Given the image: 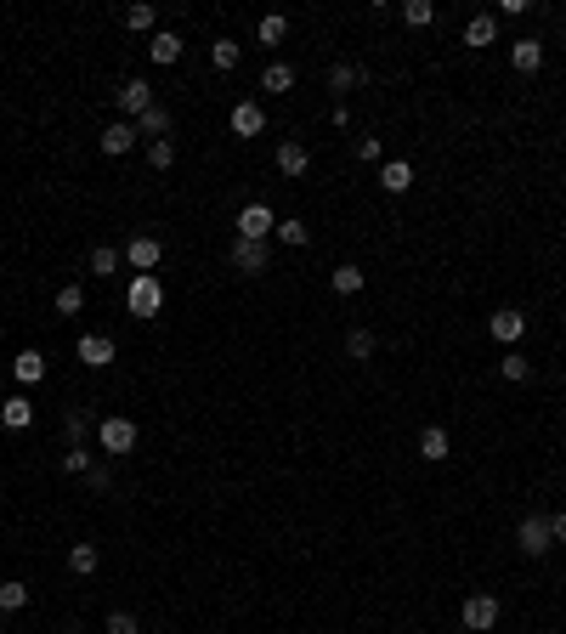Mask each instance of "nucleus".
I'll return each instance as SVG.
<instances>
[{
	"instance_id": "nucleus-1",
	"label": "nucleus",
	"mask_w": 566,
	"mask_h": 634,
	"mask_svg": "<svg viewBox=\"0 0 566 634\" xmlns=\"http://www.w3.org/2000/svg\"><path fill=\"white\" fill-rule=\"evenodd\" d=\"M125 306H131V317H159L164 312V284L153 272H136L131 289H125Z\"/></svg>"
},
{
	"instance_id": "nucleus-2",
	"label": "nucleus",
	"mask_w": 566,
	"mask_h": 634,
	"mask_svg": "<svg viewBox=\"0 0 566 634\" xmlns=\"http://www.w3.org/2000/svg\"><path fill=\"white\" fill-rule=\"evenodd\" d=\"M97 442H102V453H131L136 448V419H125V414L97 419Z\"/></svg>"
},
{
	"instance_id": "nucleus-3",
	"label": "nucleus",
	"mask_w": 566,
	"mask_h": 634,
	"mask_svg": "<svg viewBox=\"0 0 566 634\" xmlns=\"http://www.w3.org/2000/svg\"><path fill=\"white\" fill-rule=\"evenodd\" d=\"M515 544H521V555H550V544H555V533H550V516H527L515 527Z\"/></svg>"
},
{
	"instance_id": "nucleus-4",
	"label": "nucleus",
	"mask_w": 566,
	"mask_h": 634,
	"mask_svg": "<svg viewBox=\"0 0 566 634\" xmlns=\"http://www.w3.org/2000/svg\"><path fill=\"white\" fill-rule=\"evenodd\" d=\"M233 266L244 272V278H261V272L272 266V244H255V238H233Z\"/></svg>"
},
{
	"instance_id": "nucleus-5",
	"label": "nucleus",
	"mask_w": 566,
	"mask_h": 634,
	"mask_svg": "<svg viewBox=\"0 0 566 634\" xmlns=\"http://www.w3.org/2000/svg\"><path fill=\"white\" fill-rule=\"evenodd\" d=\"M459 618H465V629H470V634H487V629L498 623V595H465Z\"/></svg>"
},
{
	"instance_id": "nucleus-6",
	"label": "nucleus",
	"mask_w": 566,
	"mask_h": 634,
	"mask_svg": "<svg viewBox=\"0 0 566 634\" xmlns=\"http://www.w3.org/2000/svg\"><path fill=\"white\" fill-rule=\"evenodd\" d=\"M159 261H164V244L153 238V232H136V238L125 244V266L131 272H153Z\"/></svg>"
},
{
	"instance_id": "nucleus-7",
	"label": "nucleus",
	"mask_w": 566,
	"mask_h": 634,
	"mask_svg": "<svg viewBox=\"0 0 566 634\" xmlns=\"http://www.w3.org/2000/svg\"><path fill=\"white\" fill-rule=\"evenodd\" d=\"M272 232H278V216H272L266 204H244V210H238V238H255V244H266Z\"/></svg>"
},
{
	"instance_id": "nucleus-8",
	"label": "nucleus",
	"mask_w": 566,
	"mask_h": 634,
	"mask_svg": "<svg viewBox=\"0 0 566 634\" xmlns=\"http://www.w3.org/2000/svg\"><path fill=\"white\" fill-rule=\"evenodd\" d=\"M487 334H493V340L505 346V351H515V340L527 334V317H521L515 306H505V312H493V317H487Z\"/></svg>"
},
{
	"instance_id": "nucleus-9",
	"label": "nucleus",
	"mask_w": 566,
	"mask_h": 634,
	"mask_svg": "<svg viewBox=\"0 0 566 634\" xmlns=\"http://www.w3.org/2000/svg\"><path fill=\"white\" fill-rule=\"evenodd\" d=\"M227 125H233V136H238V142H249V136H261V131H266V108H261V102H233Z\"/></svg>"
},
{
	"instance_id": "nucleus-10",
	"label": "nucleus",
	"mask_w": 566,
	"mask_h": 634,
	"mask_svg": "<svg viewBox=\"0 0 566 634\" xmlns=\"http://www.w3.org/2000/svg\"><path fill=\"white\" fill-rule=\"evenodd\" d=\"M119 108H125V119H142V114H148L153 108V86H148V79H125V86H119Z\"/></svg>"
},
{
	"instance_id": "nucleus-11",
	"label": "nucleus",
	"mask_w": 566,
	"mask_h": 634,
	"mask_svg": "<svg viewBox=\"0 0 566 634\" xmlns=\"http://www.w3.org/2000/svg\"><path fill=\"white\" fill-rule=\"evenodd\" d=\"M79 363H86V368H108L114 363V357H119V346L108 340V334H79Z\"/></svg>"
},
{
	"instance_id": "nucleus-12",
	"label": "nucleus",
	"mask_w": 566,
	"mask_h": 634,
	"mask_svg": "<svg viewBox=\"0 0 566 634\" xmlns=\"http://www.w3.org/2000/svg\"><path fill=\"white\" fill-rule=\"evenodd\" d=\"M510 69H515V74H538V69H543V40H533V34L510 40Z\"/></svg>"
},
{
	"instance_id": "nucleus-13",
	"label": "nucleus",
	"mask_w": 566,
	"mask_h": 634,
	"mask_svg": "<svg viewBox=\"0 0 566 634\" xmlns=\"http://www.w3.org/2000/svg\"><path fill=\"white\" fill-rule=\"evenodd\" d=\"M131 147H136V125L131 119H108V125H102V154H108V159L131 154Z\"/></svg>"
},
{
	"instance_id": "nucleus-14",
	"label": "nucleus",
	"mask_w": 566,
	"mask_h": 634,
	"mask_svg": "<svg viewBox=\"0 0 566 634\" xmlns=\"http://www.w3.org/2000/svg\"><path fill=\"white\" fill-rule=\"evenodd\" d=\"M448 453H453V442H448L442 425H425V431H419V459H425V464H442Z\"/></svg>"
},
{
	"instance_id": "nucleus-15",
	"label": "nucleus",
	"mask_w": 566,
	"mask_h": 634,
	"mask_svg": "<svg viewBox=\"0 0 566 634\" xmlns=\"http://www.w3.org/2000/svg\"><path fill=\"white\" fill-rule=\"evenodd\" d=\"M306 164H311V154H306V142H295V136H283V142H278V171H283V176H306Z\"/></svg>"
},
{
	"instance_id": "nucleus-16",
	"label": "nucleus",
	"mask_w": 566,
	"mask_h": 634,
	"mask_svg": "<svg viewBox=\"0 0 566 634\" xmlns=\"http://www.w3.org/2000/svg\"><path fill=\"white\" fill-rule=\"evenodd\" d=\"M0 425H6V431H29L34 425V403H29V396H6V403H0Z\"/></svg>"
},
{
	"instance_id": "nucleus-17",
	"label": "nucleus",
	"mask_w": 566,
	"mask_h": 634,
	"mask_svg": "<svg viewBox=\"0 0 566 634\" xmlns=\"http://www.w3.org/2000/svg\"><path fill=\"white\" fill-rule=\"evenodd\" d=\"M125 29H136V34H159V6L153 0H136V6H125Z\"/></svg>"
},
{
	"instance_id": "nucleus-18",
	"label": "nucleus",
	"mask_w": 566,
	"mask_h": 634,
	"mask_svg": "<svg viewBox=\"0 0 566 634\" xmlns=\"http://www.w3.org/2000/svg\"><path fill=\"white\" fill-rule=\"evenodd\" d=\"M136 136H148V142H164V136H171V108H164V102H153V108L136 119Z\"/></svg>"
},
{
	"instance_id": "nucleus-19",
	"label": "nucleus",
	"mask_w": 566,
	"mask_h": 634,
	"mask_svg": "<svg viewBox=\"0 0 566 634\" xmlns=\"http://www.w3.org/2000/svg\"><path fill=\"white\" fill-rule=\"evenodd\" d=\"M380 187H385V193H408V187H413V164L408 159H385L380 164Z\"/></svg>"
},
{
	"instance_id": "nucleus-20",
	"label": "nucleus",
	"mask_w": 566,
	"mask_h": 634,
	"mask_svg": "<svg viewBox=\"0 0 566 634\" xmlns=\"http://www.w3.org/2000/svg\"><path fill=\"white\" fill-rule=\"evenodd\" d=\"M12 379L40 386V379H46V357H40V351H17V357H12Z\"/></svg>"
},
{
	"instance_id": "nucleus-21",
	"label": "nucleus",
	"mask_w": 566,
	"mask_h": 634,
	"mask_svg": "<svg viewBox=\"0 0 566 634\" xmlns=\"http://www.w3.org/2000/svg\"><path fill=\"white\" fill-rule=\"evenodd\" d=\"M69 566H74V573H79V578H91V573H97V566H102V549H97L91 538H79V544H69Z\"/></svg>"
},
{
	"instance_id": "nucleus-22",
	"label": "nucleus",
	"mask_w": 566,
	"mask_h": 634,
	"mask_svg": "<svg viewBox=\"0 0 566 634\" xmlns=\"http://www.w3.org/2000/svg\"><path fill=\"white\" fill-rule=\"evenodd\" d=\"M498 40V17L493 12H476L470 23H465V46H493Z\"/></svg>"
},
{
	"instance_id": "nucleus-23",
	"label": "nucleus",
	"mask_w": 566,
	"mask_h": 634,
	"mask_svg": "<svg viewBox=\"0 0 566 634\" xmlns=\"http://www.w3.org/2000/svg\"><path fill=\"white\" fill-rule=\"evenodd\" d=\"M261 91H272V97L295 91V69H289V62H266V69H261Z\"/></svg>"
},
{
	"instance_id": "nucleus-24",
	"label": "nucleus",
	"mask_w": 566,
	"mask_h": 634,
	"mask_svg": "<svg viewBox=\"0 0 566 634\" xmlns=\"http://www.w3.org/2000/svg\"><path fill=\"white\" fill-rule=\"evenodd\" d=\"M148 57H153V62H164V69H171V62L181 57V34H176V29H159V34L148 40Z\"/></svg>"
},
{
	"instance_id": "nucleus-25",
	"label": "nucleus",
	"mask_w": 566,
	"mask_h": 634,
	"mask_svg": "<svg viewBox=\"0 0 566 634\" xmlns=\"http://www.w3.org/2000/svg\"><path fill=\"white\" fill-rule=\"evenodd\" d=\"M91 425H97V414H86V408H69V414H62V431H69V448H86Z\"/></svg>"
},
{
	"instance_id": "nucleus-26",
	"label": "nucleus",
	"mask_w": 566,
	"mask_h": 634,
	"mask_svg": "<svg viewBox=\"0 0 566 634\" xmlns=\"http://www.w3.org/2000/svg\"><path fill=\"white\" fill-rule=\"evenodd\" d=\"M363 284H368V278H363V266H351V261L329 272V289H334V294H363Z\"/></svg>"
},
{
	"instance_id": "nucleus-27",
	"label": "nucleus",
	"mask_w": 566,
	"mask_h": 634,
	"mask_svg": "<svg viewBox=\"0 0 566 634\" xmlns=\"http://www.w3.org/2000/svg\"><path fill=\"white\" fill-rule=\"evenodd\" d=\"M238 51H244V46H238V40H227V34H221V40H209V62H216L221 74H233V69H238Z\"/></svg>"
},
{
	"instance_id": "nucleus-28",
	"label": "nucleus",
	"mask_w": 566,
	"mask_h": 634,
	"mask_svg": "<svg viewBox=\"0 0 566 634\" xmlns=\"http://www.w3.org/2000/svg\"><path fill=\"white\" fill-rule=\"evenodd\" d=\"M374 346H380V340H374V329H351L346 334V357H351V363H368Z\"/></svg>"
},
{
	"instance_id": "nucleus-29",
	"label": "nucleus",
	"mask_w": 566,
	"mask_h": 634,
	"mask_svg": "<svg viewBox=\"0 0 566 634\" xmlns=\"http://www.w3.org/2000/svg\"><path fill=\"white\" fill-rule=\"evenodd\" d=\"M396 12H403V23H408V29H425V23H436V6H431V0H403Z\"/></svg>"
},
{
	"instance_id": "nucleus-30",
	"label": "nucleus",
	"mask_w": 566,
	"mask_h": 634,
	"mask_svg": "<svg viewBox=\"0 0 566 634\" xmlns=\"http://www.w3.org/2000/svg\"><path fill=\"white\" fill-rule=\"evenodd\" d=\"M498 374H505L510 386H521V379H533V363L521 351H505V357H498Z\"/></svg>"
},
{
	"instance_id": "nucleus-31",
	"label": "nucleus",
	"mask_w": 566,
	"mask_h": 634,
	"mask_svg": "<svg viewBox=\"0 0 566 634\" xmlns=\"http://www.w3.org/2000/svg\"><path fill=\"white\" fill-rule=\"evenodd\" d=\"M357 79H363V69H351V62H334V69H329V91L346 97L351 86H357Z\"/></svg>"
},
{
	"instance_id": "nucleus-32",
	"label": "nucleus",
	"mask_w": 566,
	"mask_h": 634,
	"mask_svg": "<svg viewBox=\"0 0 566 634\" xmlns=\"http://www.w3.org/2000/svg\"><path fill=\"white\" fill-rule=\"evenodd\" d=\"M23 606H29V583L6 578V583H0V611H23Z\"/></svg>"
},
{
	"instance_id": "nucleus-33",
	"label": "nucleus",
	"mask_w": 566,
	"mask_h": 634,
	"mask_svg": "<svg viewBox=\"0 0 566 634\" xmlns=\"http://www.w3.org/2000/svg\"><path fill=\"white\" fill-rule=\"evenodd\" d=\"M119 261H125L119 249H108V244H102V249H91V261H86V266L97 272V278H114V272H119Z\"/></svg>"
},
{
	"instance_id": "nucleus-34",
	"label": "nucleus",
	"mask_w": 566,
	"mask_h": 634,
	"mask_svg": "<svg viewBox=\"0 0 566 634\" xmlns=\"http://www.w3.org/2000/svg\"><path fill=\"white\" fill-rule=\"evenodd\" d=\"M261 46H283V34H289V17H278V12H272V17H261Z\"/></svg>"
},
{
	"instance_id": "nucleus-35",
	"label": "nucleus",
	"mask_w": 566,
	"mask_h": 634,
	"mask_svg": "<svg viewBox=\"0 0 566 634\" xmlns=\"http://www.w3.org/2000/svg\"><path fill=\"white\" fill-rule=\"evenodd\" d=\"M79 306H86V289H79V284H62V289H57V317H74Z\"/></svg>"
},
{
	"instance_id": "nucleus-36",
	"label": "nucleus",
	"mask_w": 566,
	"mask_h": 634,
	"mask_svg": "<svg viewBox=\"0 0 566 634\" xmlns=\"http://www.w3.org/2000/svg\"><path fill=\"white\" fill-rule=\"evenodd\" d=\"M148 164H153V171H171V164H176V142H171V136H164V142H148Z\"/></svg>"
},
{
	"instance_id": "nucleus-37",
	"label": "nucleus",
	"mask_w": 566,
	"mask_h": 634,
	"mask_svg": "<svg viewBox=\"0 0 566 634\" xmlns=\"http://www.w3.org/2000/svg\"><path fill=\"white\" fill-rule=\"evenodd\" d=\"M278 238H283L289 249H301V244H311V227H306V221H278Z\"/></svg>"
},
{
	"instance_id": "nucleus-38",
	"label": "nucleus",
	"mask_w": 566,
	"mask_h": 634,
	"mask_svg": "<svg viewBox=\"0 0 566 634\" xmlns=\"http://www.w3.org/2000/svg\"><path fill=\"white\" fill-rule=\"evenodd\" d=\"M91 464H97V459H91V448H69V453H62V471H69V476H86Z\"/></svg>"
},
{
	"instance_id": "nucleus-39",
	"label": "nucleus",
	"mask_w": 566,
	"mask_h": 634,
	"mask_svg": "<svg viewBox=\"0 0 566 634\" xmlns=\"http://www.w3.org/2000/svg\"><path fill=\"white\" fill-rule=\"evenodd\" d=\"M102 634H142V623H136V611H114V618L102 623Z\"/></svg>"
},
{
	"instance_id": "nucleus-40",
	"label": "nucleus",
	"mask_w": 566,
	"mask_h": 634,
	"mask_svg": "<svg viewBox=\"0 0 566 634\" xmlns=\"http://www.w3.org/2000/svg\"><path fill=\"white\" fill-rule=\"evenodd\" d=\"M380 154H385V142H380V136H357V159H363V164H374Z\"/></svg>"
},
{
	"instance_id": "nucleus-41",
	"label": "nucleus",
	"mask_w": 566,
	"mask_h": 634,
	"mask_svg": "<svg viewBox=\"0 0 566 634\" xmlns=\"http://www.w3.org/2000/svg\"><path fill=\"white\" fill-rule=\"evenodd\" d=\"M86 481H91V493H108V488H114V476H108V464H91V471H86Z\"/></svg>"
},
{
	"instance_id": "nucleus-42",
	"label": "nucleus",
	"mask_w": 566,
	"mask_h": 634,
	"mask_svg": "<svg viewBox=\"0 0 566 634\" xmlns=\"http://www.w3.org/2000/svg\"><path fill=\"white\" fill-rule=\"evenodd\" d=\"M521 12H527V0H498L493 6V17H521Z\"/></svg>"
},
{
	"instance_id": "nucleus-43",
	"label": "nucleus",
	"mask_w": 566,
	"mask_h": 634,
	"mask_svg": "<svg viewBox=\"0 0 566 634\" xmlns=\"http://www.w3.org/2000/svg\"><path fill=\"white\" fill-rule=\"evenodd\" d=\"M550 533H555V538L566 544V510H561V516H550Z\"/></svg>"
},
{
	"instance_id": "nucleus-44",
	"label": "nucleus",
	"mask_w": 566,
	"mask_h": 634,
	"mask_svg": "<svg viewBox=\"0 0 566 634\" xmlns=\"http://www.w3.org/2000/svg\"><path fill=\"white\" fill-rule=\"evenodd\" d=\"M62 634H86V629H79V623H69V629H62Z\"/></svg>"
},
{
	"instance_id": "nucleus-45",
	"label": "nucleus",
	"mask_w": 566,
	"mask_h": 634,
	"mask_svg": "<svg viewBox=\"0 0 566 634\" xmlns=\"http://www.w3.org/2000/svg\"><path fill=\"white\" fill-rule=\"evenodd\" d=\"M0 379H6V363H0Z\"/></svg>"
},
{
	"instance_id": "nucleus-46",
	"label": "nucleus",
	"mask_w": 566,
	"mask_h": 634,
	"mask_svg": "<svg viewBox=\"0 0 566 634\" xmlns=\"http://www.w3.org/2000/svg\"><path fill=\"white\" fill-rule=\"evenodd\" d=\"M0 618H6V611H0Z\"/></svg>"
}]
</instances>
